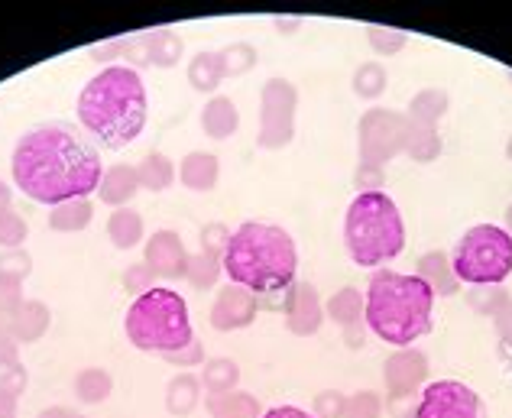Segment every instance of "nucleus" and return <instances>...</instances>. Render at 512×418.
<instances>
[{
	"label": "nucleus",
	"mask_w": 512,
	"mask_h": 418,
	"mask_svg": "<svg viewBox=\"0 0 512 418\" xmlns=\"http://www.w3.org/2000/svg\"><path fill=\"white\" fill-rule=\"evenodd\" d=\"M237 383H240V367H237L234 360L218 357V360H208L205 363V373H201V386H205L211 396L237 393Z\"/></svg>",
	"instance_id": "b1692460"
},
{
	"label": "nucleus",
	"mask_w": 512,
	"mask_h": 418,
	"mask_svg": "<svg viewBox=\"0 0 512 418\" xmlns=\"http://www.w3.org/2000/svg\"><path fill=\"white\" fill-rule=\"evenodd\" d=\"M350 88L360 101H376L383 98L389 88V72L383 62H360L354 69V78H350Z\"/></svg>",
	"instance_id": "4be33fe9"
},
{
	"label": "nucleus",
	"mask_w": 512,
	"mask_h": 418,
	"mask_svg": "<svg viewBox=\"0 0 512 418\" xmlns=\"http://www.w3.org/2000/svg\"><path fill=\"white\" fill-rule=\"evenodd\" d=\"M198 393H201V383L195 380V376L182 373L179 380L169 383V409L175 415H188L198 406Z\"/></svg>",
	"instance_id": "2f4dec72"
},
{
	"label": "nucleus",
	"mask_w": 512,
	"mask_h": 418,
	"mask_svg": "<svg viewBox=\"0 0 512 418\" xmlns=\"http://www.w3.org/2000/svg\"><path fill=\"white\" fill-rule=\"evenodd\" d=\"M493 328L500 334V344H512V299L493 315Z\"/></svg>",
	"instance_id": "c03bdc74"
},
{
	"label": "nucleus",
	"mask_w": 512,
	"mask_h": 418,
	"mask_svg": "<svg viewBox=\"0 0 512 418\" xmlns=\"http://www.w3.org/2000/svg\"><path fill=\"white\" fill-rule=\"evenodd\" d=\"M506 78H509V85H512V69H506Z\"/></svg>",
	"instance_id": "6e6d98bb"
},
{
	"label": "nucleus",
	"mask_w": 512,
	"mask_h": 418,
	"mask_svg": "<svg viewBox=\"0 0 512 418\" xmlns=\"http://www.w3.org/2000/svg\"><path fill=\"white\" fill-rule=\"evenodd\" d=\"M341 334H344V344L350 350H363V347H367V334H370L367 318L357 321V325H350V328H341Z\"/></svg>",
	"instance_id": "a18cd8bd"
},
{
	"label": "nucleus",
	"mask_w": 512,
	"mask_h": 418,
	"mask_svg": "<svg viewBox=\"0 0 512 418\" xmlns=\"http://www.w3.org/2000/svg\"><path fill=\"white\" fill-rule=\"evenodd\" d=\"M13 182L39 205H65L98 192L104 166L98 150L69 124H39L13 146Z\"/></svg>",
	"instance_id": "f257e3e1"
},
{
	"label": "nucleus",
	"mask_w": 512,
	"mask_h": 418,
	"mask_svg": "<svg viewBox=\"0 0 512 418\" xmlns=\"http://www.w3.org/2000/svg\"><path fill=\"white\" fill-rule=\"evenodd\" d=\"M295 111H299V88L289 78H269L260 94V133H256V143L263 150H286L295 140Z\"/></svg>",
	"instance_id": "1a4fd4ad"
},
{
	"label": "nucleus",
	"mask_w": 512,
	"mask_h": 418,
	"mask_svg": "<svg viewBox=\"0 0 512 418\" xmlns=\"http://www.w3.org/2000/svg\"><path fill=\"white\" fill-rule=\"evenodd\" d=\"M224 273V266H221V256H214V253H205L201 250L198 256H192L188 260V282L198 289H211L214 282H218V276Z\"/></svg>",
	"instance_id": "7c9ffc66"
},
{
	"label": "nucleus",
	"mask_w": 512,
	"mask_h": 418,
	"mask_svg": "<svg viewBox=\"0 0 512 418\" xmlns=\"http://www.w3.org/2000/svg\"><path fill=\"white\" fill-rule=\"evenodd\" d=\"M0 266H7L10 269V273H30V260H26V256H20V253H13V256H4V260H0Z\"/></svg>",
	"instance_id": "8fccbe9b"
},
{
	"label": "nucleus",
	"mask_w": 512,
	"mask_h": 418,
	"mask_svg": "<svg viewBox=\"0 0 512 418\" xmlns=\"http://www.w3.org/2000/svg\"><path fill=\"white\" fill-rule=\"evenodd\" d=\"M506 159L512 163V133H509V140H506Z\"/></svg>",
	"instance_id": "5fc2aeb1"
},
{
	"label": "nucleus",
	"mask_w": 512,
	"mask_h": 418,
	"mask_svg": "<svg viewBox=\"0 0 512 418\" xmlns=\"http://www.w3.org/2000/svg\"><path fill=\"white\" fill-rule=\"evenodd\" d=\"M221 59H224V75H247L256 62H260V52H256L250 43H234V46H227L221 52Z\"/></svg>",
	"instance_id": "72a5a7b5"
},
{
	"label": "nucleus",
	"mask_w": 512,
	"mask_h": 418,
	"mask_svg": "<svg viewBox=\"0 0 512 418\" xmlns=\"http://www.w3.org/2000/svg\"><path fill=\"white\" fill-rule=\"evenodd\" d=\"M218 156L211 153H188L179 166V179L185 188H192V192H211L214 185H218Z\"/></svg>",
	"instance_id": "a211bd4d"
},
{
	"label": "nucleus",
	"mask_w": 512,
	"mask_h": 418,
	"mask_svg": "<svg viewBox=\"0 0 512 418\" xmlns=\"http://www.w3.org/2000/svg\"><path fill=\"white\" fill-rule=\"evenodd\" d=\"M188 260H192V256L185 253L179 234H172V231H156L150 237V244H146V266L159 276H169V279L185 276Z\"/></svg>",
	"instance_id": "4468645a"
},
{
	"label": "nucleus",
	"mask_w": 512,
	"mask_h": 418,
	"mask_svg": "<svg viewBox=\"0 0 512 418\" xmlns=\"http://www.w3.org/2000/svg\"><path fill=\"white\" fill-rule=\"evenodd\" d=\"M98 192H101V201H107V205H124V201H130L140 192V175L130 166H114L104 172Z\"/></svg>",
	"instance_id": "aec40b11"
},
{
	"label": "nucleus",
	"mask_w": 512,
	"mask_h": 418,
	"mask_svg": "<svg viewBox=\"0 0 512 418\" xmlns=\"http://www.w3.org/2000/svg\"><path fill=\"white\" fill-rule=\"evenodd\" d=\"M179 59H182V39L179 36H175L172 30L150 33V62L169 69V65H175Z\"/></svg>",
	"instance_id": "473e14b6"
},
{
	"label": "nucleus",
	"mask_w": 512,
	"mask_h": 418,
	"mask_svg": "<svg viewBox=\"0 0 512 418\" xmlns=\"http://www.w3.org/2000/svg\"><path fill=\"white\" fill-rule=\"evenodd\" d=\"M367 43H370V49L376 52V56H396V52H402L406 49V43H409V36L402 33V30H396V26H380V23H373V26H367Z\"/></svg>",
	"instance_id": "c756f323"
},
{
	"label": "nucleus",
	"mask_w": 512,
	"mask_h": 418,
	"mask_svg": "<svg viewBox=\"0 0 512 418\" xmlns=\"http://www.w3.org/2000/svg\"><path fill=\"white\" fill-rule=\"evenodd\" d=\"M43 328H46V312H43V305H26L23 312H20L17 331H20L23 337H36Z\"/></svg>",
	"instance_id": "a19ab883"
},
{
	"label": "nucleus",
	"mask_w": 512,
	"mask_h": 418,
	"mask_svg": "<svg viewBox=\"0 0 512 418\" xmlns=\"http://www.w3.org/2000/svg\"><path fill=\"white\" fill-rule=\"evenodd\" d=\"M383 396L373 393V389H360V393L347 396V409L344 418H383Z\"/></svg>",
	"instance_id": "c9c22d12"
},
{
	"label": "nucleus",
	"mask_w": 512,
	"mask_h": 418,
	"mask_svg": "<svg viewBox=\"0 0 512 418\" xmlns=\"http://www.w3.org/2000/svg\"><path fill=\"white\" fill-rule=\"evenodd\" d=\"M224 59L221 52H198V56L188 62V82H192L195 91L211 94L218 91V85L224 82Z\"/></svg>",
	"instance_id": "412c9836"
},
{
	"label": "nucleus",
	"mask_w": 512,
	"mask_h": 418,
	"mask_svg": "<svg viewBox=\"0 0 512 418\" xmlns=\"http://www.w3.org/2000/svg\"><path fill=\"white\" fill-rule=\"evenodd\" d=\"M500 357L506 360V367H512V344H500Z\"/></svg>",
	"instance_id": "3c124183"
},
{
	"label": "nucleus",
	"mask_w": 512,
	"mask_h": 418,
	"mask_svg": "<svg viewBox=\"0 0 512 418\" xmlns=\"http://www.w3.org/2000/svg\"><path fill=\"white\" fill-rule=\"evenodd\" d=\"M461 286H503L512 276V240L500 224H474L451 250Z\"/></svg>",
	"instance_id": "0eeeda50"
},
{
	"label": "nucleus",
	"mask_w": 512,
	"mask_h": 418,
	"mask_svg": "<svg viewBox=\"0 0 512 418\" xmlns=\"http://www.w3.org/2000/svg\"><path fill=\"white\" fill-rule=\"evenodd\" d=\"M409 117L402 111H389V107H370L357 124V153L360 163L383 166L393 163L396 156L406 150Z\"/></svg>",
	"instance_id": "6e6552de"
},
{
	"label": "nucleus",
	"mask_w": 512,
	"mask_h": 418,
	"mask_svg": "<svg viewBox=\"0 0 512 418\" xmlns=\"http://www.w3.org/2000/svg\"><path fill=\"white\" fill-rule=\"evenodd\" d=\"M7 201H10V188L0 182V208H7Z\"/></svg>",
	"instance_id": "603ef678"
},
{
	"label": "nucleus",
	"mask_w": 512,
	"mask_h": 418,
	"mask_svg": "<svg viewBox=\"0 0 512 418\" xmlns=\"http://www.w3.org/2000/svg\"><path fill=\"white\" fill-rule=\"evenodd\" d=\"M415 418H483V402L461 380H435L419 393Z\"/></svg>",
	"instance_id": "9d476101"
},
{
	"label": "nucleus",
	"mask_w": 512,
	"mask_h": 418,
	"mask_svg": "<svg viewBox=\"0 0 512 418\" xmlns=\"http://www.w3.org/2000/svg\"><path fill=\"white\" fill-rule=\"evenodd\" d=\"M344 409H347V396L341 389H321L312 402L315 418H344Z\"/></svg>",
	"instance_id": "e433bc0d"
},
{
	"label": "nucleus",
	"mask_w": 512,
	"mask_h": 418,
	"mask_svg": "<svg viewBox=\"0 0 512 418\" xmlns=\"http://www.w3.org/2000/svg\"><path fill=\"white\" fill-rule=\"evenodd\" d=\"M305 26V20L302 17H276L273 20V30L279 33V36H295Z\"/></svg>",
	"instance_id": "09e8293b"
},
{
	"label": "nucleus",
	"mask_w": 512,
	"mask_h": 418,
	"mask_svg": "<svg viewBox=\"0 0 512 418\" xmlns=\"http://www.w3.org/2000/svg\"><path fill=\"white\" fill-rule=\"evenodd\" d=\"M347 256L363 269H383L406 250V221L386 192H357L344 214Z\"/></svg>",
	"instance_id": "39448f33"
},
{
	"label": "nucleus",
	"mask_w": 512,
	"mask_h": 418,
	"mask_svg": "<svg viewBox=\"0 0 512 418\" xmlns=\"http://www.w3.org/2000/svg\"><path fill=\"white\" fill-rule=\"evenodd\" d=\"M506 234H509V240H512V201L506 205Z\"/></svg>",
	"instance_id": "864d4df0"
},
{
	"label": "nucleus",
	"mask_w": 512,
	"mask_h": 418,
	"mask_svg": "<svg viewBox=\"0 0 512 418\" xmlns=\"http://www.w3.org/2000/svg\"><path fill=\"white\" fill-rule=\"evenodd\" d=\"M234 231H227L224 224H208L205 231H201V250L205 253H214V256H221L224 247H227V240H231Z\"/></svg>",
	"instance_id": "ea45409f"
},
{
	"label": "nucleus",
	"mask_w": 512,
	"mask_h": 418,
	"mask_svg": "<svg viewBox=\"0 0 512 418\" xmlns=\"http://www.w3.org/2000/svg\"><path fill=\"white\" fill-rule=\"evenodd\" d=\"M363 308H367L363 292L357 286H344L325 302V318H331L338 328H350V325H357V321H363Z\"/></svg>",
	"instance_id": "6ab92c4d"
},
{
	"label": "nucleus",
	"mask_w": 512,
	"mask_h": 418,
	"mask_svg": "<svg viewBox=\"0 0 512 418\" xmlns=\"http://www.w3.org/2000/svg\"><path fill=\"white\" fill-rule=\"evenodd\" d=\"M386 182V169L383 166H370V163H357L354 169V185L360 192H383Z\"/></svg>",
	"instance_id": "58836bf2"
},
{
	"label": "nucleus",
	"mask_w": 512,
	"mask_h": 418,
	"mask_svg": "<svg viewBox=\"0 0 512 418\" xmlns=\"http://www.w3.org/2000/svg\"><path fill=\"white\" fill-rule=\"evenodd\" d=\"M509 299L512 295L506 292V286H467V305L483 318H493Z\"/></svg>",
	"instance_id": "bb28decb"
},
{
	"label": "nucleus",
	"mask_w": 512,
	"mask_h": 418,
	"mask_svg": "<svg viewBox=\"0 0 512 418\" xmlns=\"http://www.w3.org/2000/svg\"><path fill=\"white\" fill-rule=\"evenodd\" d=\"M201 127L211 140H227L234 137L240 127V111L231 98H211L201 111Z\"/></svg>",
	"instance_id": "f3484780"
},
{
	"label": "nucleus",
	"mask_w": 512,
	"mask_h": 418,
	"mask_svg": "<svg viewBox=\"0 0 512 418\" xmlns=\"http://www.w3.org/2000/svg\"><path fill=\"white\" fill-rule=\"evenodd\" d=\"M367 318L370 334L393 347H412L419 337L431 331L435 315V295L415 273H396V269H376L367 282Z\"/></svg>",
	"instance_id": "20e7f679"
},
{
	"label": "nucleus",
	"mask_w": 512,
	"mask_h": 418,
	"mask_svg": "<svg viewBox=\"0 0 512 418\" xmlns=\"http://www.w3.org/2000/svg\"><path fill=\"white\" fill-rule=\"evenodd\" d=\"M448 107H451V94L444 88H422L419 94H412L406 117H409V124L438 127L441 117L448 114Z\"/></svg>",
	"instance_id": "dca6fc26"
},
{
	"label": "nucleus",
	"mask_w": 512,
	"mask_h": 418,
	"mask_svg": "<svg viewBox=\"0 0 512 418\" xmlns=\"http://www.w3.org/2000/svg\"><path fill=\"white\" fill-rule=\"evenodd\" d=\"M75 393L82 396L85 402H101L107 399V393H111V376H107L104 370H85V373H78V380H75Z\"/></svg>",
	"instance_id": "f704fd0d"
},
{
	"label": "nucleus",
	"mask_w": 512,
	"mask_h": 418,
	"mask_svg": "<svg viewBox=\"0 0 512 418\" xmlns=\"http://www.w3.org/2000/svg\"><path fill=\"white\" fill-rule=\"evenodd\" d=\"M166 360H169V363H179V367H195V363L205 360V354H201V344H198V341H192L188 347H182L179 354H169Z\"/></svg>",
	"instance_id": "49530a36"
},
{
	"label": "nucleus",
	"mask_w": 512,
	"mask_h": 418,
	"mask_svg": "<svg viewBox=\"0 0 512 418\" xmlns=\"http://www.w3.org/2000/svg\"><path fill=\"white\" fill-rule=\"evenodd\" d=\"M221 266L234 286L253 292L256 308L289 312L295 273H299V250L286 227L263 221L240 224L221 253Z\"/></svg>",
	"instance_id": "f03ea898"
},
{
	"label": "nucleus",
	"mask_w": 512,
	"mask_h": 418,
	"mask_svg": "<svg viewBox=\"0 0 512 418\" xmlns=\"http://www.w3.org/2000/svg\"><path fill=\"white\" fill-rule=\"evenodd\" d=\"M415 276L425 282L435 299H438V295H441V299H451V295L461 292V279L454 276L451 253H444V250L422 253L419 263H415Z\"/></svg>",
	"instance_id": "2eb2a0df"
},
{
	"label": "nucleus",
	"mask_w": 512,
	"mask_h": 418,
	"mask_svg": "<svg viewBox=\"0 0 512 418\" xmlns=\"http://www.w3.org/2000/svg\"><path fill=\"white\" fill-rule=\"evenodd\" d=\"M107 234H111L114 247H120V250L137 247L143 240V218L130 208H117L111 214V224H107Z\"/></svg>",
	"instance_id": "393cba45"
},
{
	"label": "nucleus",
	"mask_w": 512,
	"mask_h": 418,
	"mask_svg": "<svg viewBox=\"0 0 512 418\" xmlns=\"http://www.w3.org/2000/svg\"><path fill=\"white\" fill-rule=\"evenodd\" d=\"M26 240V224L17 218L10 208H0V244L4 247H17Z\"/></svg>",
	"instance_id": "4c0bfd02"
},
{
	"label": "nucleus",
	"mask_w": 512,
	"mask_h": 418,
	"mask_svg": "<svg viewBox=\"0 0 512 418\" xmlns=\"http://www.w3.org/2000/svg\"><path fill=\"white\" fill-rule=\"evenodd\" d=\"M146 88L137 69L107 65L78 94V120L104 150H124L146 127Z\"/></svg>",
	"instance_id": "7ed1b4c3"
},
{
	"label": "nucleus",
	"mask_w": 512,
	"mask_h": 418,
	"mask_svg": "<svg viewBox=\"0 0 512 418\" xmlns=\"http://www.w3.org/2000/svg\"><path fill=\"white\" fill-rule=\"evenodd\" d=\"M124 331L130 344L146 354H179L182 347L195 341L188 302L175 289H159L137 295L124 315Z\"/></svg>",
	"instance_id": "423d86ee"
},
{
	"label": "nucleus",
	"mask_w": 512,
	"mask_h": 418,
	"mask_svg": "<svg viewBox=\"0 0 512 418\" xmlns=\"http://www.w3.org/2000/svg\"><path fill=\"white\" fill-rule=\"evenodd\" d=\"M419 396H386V412L393 418H415Z\"/></svg>",
	"instance_id": "37998d69"
},
{
	"label": "nucleus",
	"mask_w": 512,
	"mask_h": 418,
	"mask_svg": "<svg viewBox=\"0 0 512 418\" xmlns=\"http://www.w3.org/2000/svg\"><path fill=\"white\" fill-rule=\"evenodd\" d=\"M153 269L146 266V263H140V266H130L127 273H124V286H127V292H137V295H143V292H150L153 289Z\"/></svg>",
	"instance_id": "79ce46f5"
},
{
	"label": "nucleus",
	"mask_w": 512,
	"mask_h": 418,
	"mask_svg": "<svg viewBox=\"0 0 512 418\" xmlns=\"http://www.w3.org/2000/svg\"><path fill=\"white\" fill-rule=\"evenodd\" d=\"M444 143L438 137V127H422V124H409V133H406V156H412V163H435L441 156Z\"/></svg>",
	"instance_id": "5701e85b"
},
{
	"label": "nucleus",
	"mask_w": 512,
	"mask_h": 418,
	"mask_svg": "<svg viewBox=\"0 0 512 418\" xmlns=\"http://www.w3.org/2000/svg\"><path fill=\"white\" fill-rule=\"evenodd\" d=\"M260 418H315V415L299 409V406H273V409H266Z\"/></svg>",
	"instance_id": "de8ad7c7"
},
{
	"label": "nucleus",
	"mask_w": 512,
	"mask_h": 418,
	"mask_svg": "<svg viewBox=\"0 0 512 418\" xmlns=\"http://www.w3.org/2000/svg\"><path fill=\"white\" fill-rule=\"evenodd\" d=\"M256 312H260V308H256L253 292H247L244 286H234V282H227V286L218 292V299H214L211 325L218 331H240V328L253 325Z\"/></svg>",
	"instance_id": "f8f14e48"
},
{
	"label": "nucleus",
	"mask_w": 512,
	"mask_h": 418,
	"mask_svg": "<svg viewBox=\"0 0 512 418\" xmlns=\"http://www.w3.org/2000/svg\"><path fill=\"white\" fill-rule=\"evenodd\" d=\"M137 175H140V188H153V192H163V188L172 185L175 169H172V163H169L163 153H150V156L143 159V166L137 169Z\"/></svg>",
	"instance_id": "cd10ccee"
},
{
	"label": "nucleus",
	"mask_w": 512,
	"mask_h": 418,
	"mask_svg": "<svg viewBox=\"0 0 512 418\" xmlns=\"http://www.w3.org/2000/svg\"><path fill=\"white\" fill-rule=\"evenodd\" d=\"M211 412L214 418H260L263 409L256 396L250 393H227V396H211Z\"/></svg>",
	"instance_id": "a878e982"
},
{
	"label": "nucleus",
	"mask_w": 512,
	"mask_h": 418,
	"mask_svg": "<svg viewBox=\"0 0 512 418\" xmlns=\"http://www.w3.org/2000/svg\"><path fill=\"white\" fill-rule=\"evenodd\" d=\"M325 325V302H321L315 282H295L292 305L286 312V328L295 337H312Z\"/></svg>",
	"instance_id": "ddd939ff"
},
{
	"label": "nucleus",
	"mask_w": 512,
	"mask_h": 418,
	"mask_svg": "<svg viewBox=\"0 0 512 418\" xmlns=\"http://www.w3.org/2000/svg\"><path fill=\"white\" fill-rule=\"evenodd\" d=\"M88 221H91V205L85 198L65 201V205H56L49 214V224L56 227V231H82Z\"/></svg>",
	"instance_id": "c85d7f7f"
},
{
	"label": "nucleus",
	"mask_w": 512,
	"mask_h": 418,
	"mask_svg": "<svg viewBox=\"0 0 512 418\" xmlns=\"http://www.w3.org/2000/svg\"><path fill=\"white\" fill-rule=\"evenodd\" d=\"M431 363L419 347H396L383 360V383L389 396H419L428 386Z\"/></svg>",
	"instance_id": "9b49d317"
}]
</instances>
